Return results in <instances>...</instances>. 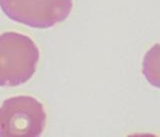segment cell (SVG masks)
Here are the masks:
<instances>
[{
	"instance_id": "obj_1",
	"label": "cell",
	"mask_w": 160,
	"mask_h": 137,
	"mask_svg": "<svg viewBox=\"0 0 160 137\" xmlns=\"http://www.w3.org/2000/svg\"><path fill=\"white\" fill-rule=\"evenodd\" d=\"M40 59L34 41L18 32L0 34V86L16 87L34 75Z\"/></svg>"
},
{
	"instance_id": "obj_2",
	"label": "cell",
	"mask_w": 160,
	"mask_h": 137,
	"mask_svg": "<svg viewBox=\"0 0 160 137\" xmlns=\"http://www.w3.org/2000/svg\"><path fill=\"white\" fill-rule=\"evenodd\" d=\"M45 123L42 104L30 96L7 99L0 106V137H37Z\"/></svg>"
},
{
	"instance_id": "obj_3",
	"label": "cell",
	"mask_w": 160,
	"mask_h": 137,
	"mask_svg": "<svg viewBox=\"0 0 160 137\" xmlns=\"http://www.w3.org/2000/svg\"><path fill=\"white\" fill-rule=\"evenodd\" d=\"M72 6L73 0H0V8L9 18L40 29L64 21Z\"/></svg>"
},
{
	"instance_id": "obj_4",
	"label": "cell",
	"mask_w": 160,
	"mask_h": 137,
	"mask_svg": "<svg viewBox=\"0 0 160 137\" xmlns=\"http://www.w3.org/2000/svg\"><path fill=\"white\" fill-rule=\"evenodd\" d=\"M142 73L148 83L160 89V43L152 45L145 54Z\"/></svg>"
}]
</instances>
